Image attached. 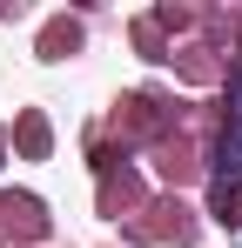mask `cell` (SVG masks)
<instances>
[{
	"label": "cell",
	"instance_id": "1",
	"mask_svg": "<svg viewBox=\"0 0 242 248\" xmlns=\"http://www.w3.org/2000/svg\"><path fill=\"white\" fill-rule=\"evenodd\" d=\"M215 188H222V195L242 188V74H236V87H229V127H222V168H215Z\"/></svg>",
	"mask_w": 242,
	"mask_h": 248
}]
</instances>
